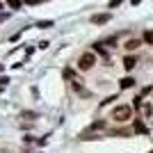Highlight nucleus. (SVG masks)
<instances>
[{
    "mask_svg": "<svg viewBox=\"0 0 153 153\" xmlns=\"http://www.w3.org/2000/svg\"><path fill=\"white\" fill-rule=\"evenodd\" d=\"M130 117H133V108H130V105H117V108L112 110V119L119 121V123L128 121Z\"/></svg>",
    "mask_w": 153,
    "mask_h": 153,
    "instance_id": "obj_1",
    "label": "nucleus"
},
{
    "mask_svg": "<svg viewBox=\"0 0 153 153\" xmlns=\"http://www.w3.org/2000/svg\"><path fill=\"white\" fill-rule=\"evenodd\" d=\"M94 64H96V55L94 53H85V55H80V59H78V69L80 71H89Z\"/></svg>",
    "mask_w": 153,
    "mask_h": 153,
    "instance_id": "obj_2",
    "label": "nucleus"
},
{
    "mask_svg": "<svg viewBox=\"0 0 153 153\" xmlns=\"http://www.w3.org/2000/svg\"><path fill=\"white\" fill-rule=\"evenodd\" d=\"M64 76H66V80L71 82V87H73V89H76L80 96H85V94H87V91L82 89V80H80V78H78L76 73H73V71H64Z\"/></svg>",
    "mask_w": 153,
    "mask_h": 153,
    "instance_id": "obj_3",
    "label": "nucleus"
},
{
    "mask_svg": "<svg viewBox=\"0 0 153 153\" xmlns=\"http://www.w3.org/2000/svg\"><path fill=\"white\" fill-rule=\"evenodd\" d=\"M108 21H110V14H96V16H91V23H96V25L108 23Z\"/></svg>",
    "mask_w": 153,
    "mask_h": 153,
    "instance_id": "obj_4",
    "label": "nucleus"
},
{
    "mask_svg": "<svg viewBox=\"0 0 153 153\" xmlns=\"http://www.w3.org/2000/svg\"><path fill=\"white\" fill-rule=\"evenodd\" d=\"M140 39H128L126 41V51H137V48H140Z\"/></svg>",
    "mask_w": 153,
    "mask_h": 153,
    "instance_id": "obj_5",
    "label": "nucleus"
},
{
    "mask_svg": "<svg viewBox=\"0 0 153 153\" xmlns=\"http://www.w3.org/2000/svg\"><path fill=\"white\" fill-rule=\"evenodd\" d=\"M123 66H126V71L135 69V66H137V57H126L123 59Z\"/></svg>",
    "mask_w": 153,
    "mask_h": 153,
    "instance_id": "obj_6",
    "label": "nucleus"
},
{
    "mask_svg": "<svg viewBox=\"0 0 153 153\" xmlns=\"http://www.w3.org/2000/svg\"><path fill=\"white\" fill-rule=\"evenodd\" d=\"M133 85H135L133 78H123L121 82H119V87H121V89H128V87H133Z\"/></svg>",
    "mask_w": 153,
    "mask_h": 153,
    "instance_id": "obj_7",
    "label": "nucleus"
},
{
    "mask_svg": "<svg viewBox=\"0 0 153 153\" xmlns=\"http://www.w3.org/2000/svg\"><path fill=\"white\" fill-rule=\"evenodd\" d=\"M135 133H146V126L142 121H135Z\"/></svg>",
    "mask_w": 153,
    "mask_h": 153,
    "instance_id": "obj_8",
    "label": "nucleus"
},
{
    "mask_svg": "<svg viewBox=\"0 0 153 153\" xmlns=\"http://www.w3.org/2000/svg\"><path fill=\"white\" fill-rule=\"evenodd\" d=\"M144 41H146V44H153V30H146V32H144Z\"/></svg>",
    "mask_w": 153,
    "mask_h": 153,
    "instance_id": "obj_9",
    "label": "nucleus"
},
{
    "mask_svg": "<svg viewBox=\"0 0 153 153\" xmlns=\"http://www.w3.org/2000/svg\"><path fill=\"white\" fill-rule=\"evenodd\" d=\"M7 5L12 9H21V0H7Z\"/></svg>",
    "mask_w": 153,
    "mask_h": 153,
    "instance_id": "obj_10",
    "label": "nucleus"
},
{
    "mask_svg": "<svg viewBox=\"0 0 153 153\" xmlns=\"http://www.w3.org/2000/svg\"><path fill=\"white\" fill-rule=\"evenodd\" d=\"M51 25H53L51 21H41V23H39V27H51Z\"/></svg>",
    "mask_w": 153,
    "mask_h": 153,
    "instance_id": "obj_11",
    "label": "nucleus"
},
{
    "mask_svg": "<svg viewBox=\"0 0 153 153\" xmlns=\"http://www.w3.org/2000/svg\"><path fill=\"white\" fill-rule=\"evenodd\" d=\"M123 0H112V2H110V7H117V5H121Z\"/></svg>",
    "mask_w": 153,
    "mask_h": 153,
    "instance_id": "obj_12",
    "label": "nucleus"
},
{
    "mask_svg": "<svg viewBox=\"0 0 153 153\" xmlns=\"http://www.w3.org/2000/svg\"><path fill=\"white\" fill-rule=\"evenodd\" d=\"M25 2H27V5H37L39 0H25Z\"/></svg>",
    "mask_w": 153,
    "mask_h": 153,
    "instance_id": "obj_13",
    "label": "nucleus"
},
{
    "mask_svg": "<svg viewBox=\"0 0 153 153\" xmlns=\"http://www.w3.org/2000/svg\"><path fill=\"white\" fill-rule=\"evenodd\" d=\"M0 9H2V5H0Z\"/></svg>",
    "mask_w": 153,
    "mask_h": 153,
    "instance_id": "obj_14",
    "label": "nucleus"
},
{
    "mask_svg": "<svg viewBox=\"0 0 153 153\" xmlns=\"http://www.w3.org/2000/svg\"><path fill=\"white\" fill-rule=\"evenodd\" d=\"M151 153H153V151H151Z\"/></svg>",
    "mask_w": 153,
    "mask_h": 153,
    "instance_id": "obj_15",
    "label": "nucleus"
}]
</instances>
